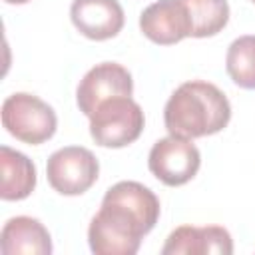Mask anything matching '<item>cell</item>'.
Instances as JSON below:
<instances>
[{
	"mask_svg": "<svg viewBox=\"0 0 255 255\" xmlns=\"http://www.w3.org/2000/svg\"><path fill=\"white\" fill-rule=\"evenodd\" d=\"M70 18L80 34L96 42L118 36L126 20L118 0H74Z\"/></svg>",
	"mask_w": 255,
	"mask_h": 255,
	"instance_id": "obj_9",
	"label": "cell"
},
{
	"mask_svg": "<svg viewBox=\"0 0 255 255\" xmlns=\"http://www.w3.org/2000/svg\"><path fill=\"white\" fill-rule=\"evenodd\" d=\"M145 126L143 110L131 96L112 98L90 116V133L102 147H126L133 143Z\"/></svg>",
	"mask_w": 255,
	"mask_h": 255,
	"instance_id": "obj_3",
	"label": "cell"
},
{
	"mask_svg": "<svg viewBox=\"0 0 255 255\" xmlns=\"http://www.w3.org/2000/svg\"><path fill=\"white\" fill-rule=\"evenodd\" d=\"M159 219L157 195L139 181L112 185L88 227L90 249L96 255H133L143 235Z\"/></svg>",
	"mask_w": 255,
	"mask_h": 255,
	"instance_id": "obj_1",
	"label": "cell"
},
{
	"mask_svg": "<svg viewBox=\"0 0 255 255\" xmlns=\"http://www.w3.org/2000/svg\"><path fill=\"white\" fill-rule=\"evenodd\" d=\"M231 120L227 96L209 82H183L163 108L165 129L171 135L195 139L221 131Z\"/></svg>",
	"mask_w": 255,
	"mask_h": 255,
	"instance_id": "obj_2",
	"label": "cell"
},
{
	"mask_svg": "<svg viewBox=\"0 0 255 255\" xmlns=\"http://www.w3.org/2000/svg\"><path fill=\"white\" fill-rule=\"evenodd\" d=\"M133 94V80L131 74L116 64V62H102L86 72L80 80L76 90V102L84 116H92L96 108L112 98L131 96Z\"/></svg>",
	"mask_w": 255,
	"mask_h": 255,
	"instance_id": "obj_7",
	"label": "cell"
},
{
	"mask_svg": "<svg viewBox=\"0 0 255 255\" xmlns=\"http://www.w3.org/2000/svg\"><path fill=\"white\" fill-rule=\"evenodd\" d=\"M0 197L4 201L26 199L36 187V165L28 155L8 145L0 147Z\"/></svg>",
	"mask_w": 255,
	"mask_h": 255,
	"instance_id": "obj_12",
	"label": "cell"
},
{
	"mask_svg": "<svg viewBox=\"0 0 255 255\" xmlns=\"http://www.w3.org/2000/svg\"><path fill=\"white\" fill-rule=\"evenodd\" d=\"M2 126L16 139L40 145L56 133L58 118L52 106L38 96L18 92L8 96L2 104Z\"/></svg>",
	"mask_w": 255,
	"mask_h": 255,
	"instance_id": "obj_4",
	"label": "cell"
},
{
	"mask_svg": "<svg viewBox=\"0 0 255 255\" xmlns=\"http://www.w3.org/2000/svg\"><path fill=\"white\" fill-rule=\"evenodd\" d=\"M251 2H255V0H251Z\"/></svg>",
	"mask_w": 255,
	"mask_h": 255,
	"instance_id": "obj_16",
	"label": "cell"
},
{
	"mask_svg": "<svg viewBox=\"0 0 255 255\" xmlns=\"http://www.w3.org/2000/svg\"><path fill=\"white\" fill-rule=\"evenodd\" d=\"M8 4H26V2H30V0H6Z\"/></svg>",
	"mask_w": 255,
	"mask_h": 255,
	"instance_id": "obj_15",
	"label": "cell"
},
{
	"mask_svg": "<svg viewBox=\"0 0 255 255\" xmlns=\"http://www.w3.org/2000/svg\"><path fill=\"white\" fill-rule=\"evenodd\" d=\"M0 251L4 255H50L52 239L38 219L18 215L4 223L0 233Z\"/></svg>",
	"mask_w": 255,
	"mask_h": 255,
	"instance_id": "obj_11",
	"label": "cell"
},
{
	"mask_svg": "<svg viewBox=\"0 0 255 255\" xmlns=\"http://www.w3.org/2000/svg\"><path fill=\"white\" fill-rule=\"evenodd\" d=\"M229 78L243 90H255V36H239L231 42L225 56Z\"/></svg>",
	"mask_w": 255,
	"mask_h": 255,
	"instance_id": "obj_14",
	"label": "cell"
},
{
	"mask_svg": "<svg viewBox=\"0 0 255 255\" xmlns=\"http://www.w3.org/2000/svg\"><path fill=\"white\" fill-rule=\"evenodd\" d=\"M187 8L193 38H207L221 32L229 22L227 0H181Z\"/></svg>",
	"mask_w": 255,
	"mask_h": 255,
	"instance_id": "obj_13",
	"label": "cell"
},
{
	"mask_svg": "<svg viewBox=\"0 0 255 255\" xmlns=\"http://www.w3.org/2000/svg\"><path fill=\"white\" fill-rule=\"evenodd\" d=\"M201 165V155L195 143L187 137L167 135L153 143L147 155L149 171L165 185L177 187L195 177Z\"/></svg>",
	"mask_w": 255,
	"mask_h": 255,
	"instance_id": "obj_6",
	"label": "cell"
},
{
	"mask_svg": "<svg viewBox=\"0 0 255 255\" xmlns=\"http://www.w3.org/2000/svg\"><path fill=\"white\" fill-rule=\"evenodd\" d=\"M100 173L96 155L82 145H68L54 151L46 163L48 183L62 195H82Z\"/></svg>",
	"mask_w": 255,
	"mask_h": 255,
	"instance_id": "obj_5",
	"label": "cell"
},
{
	"mask_svg": "<svg viewBox=\"0 0 255 255\" xmlns=\"http://www.w3.org/2000/svg\"><path fill=\"white\" fill-rule=\"evenodd\" d=\"M163 255H231L233 239L227 229L219 225H181L169 233L165 245L161 247Z\"/></svg>",
	"mask_w": 255,
	"mask_h": 255,
	"instance_id": "obj_10",
	"label": "cell"
},
{
	"mask_svg": "<svg viewBox=\"0 0 255 255\" xmlns=\"http://www.w3.org/2000/svg\"><path fill=\"white\" fill-rule=\"evenodd\" d=\"M139 30L159 46H171L191 36V22L181 0H157L139 16Z\"/></svg>",
	"mask_w": 255,
	"mask_h": 255,
	"instance_id": "obj_8",
	"label": "cell"
}]
</instances>
